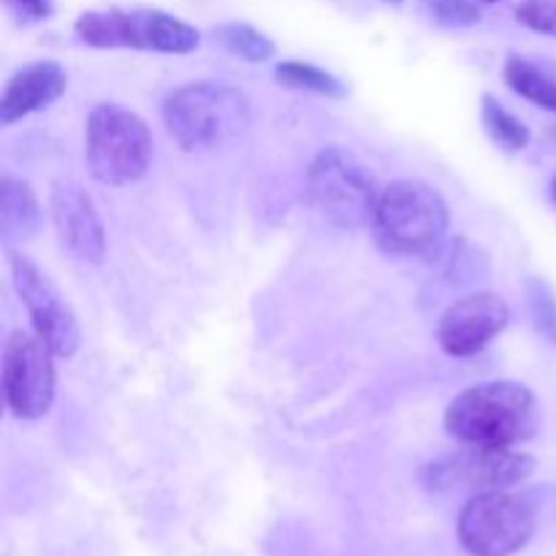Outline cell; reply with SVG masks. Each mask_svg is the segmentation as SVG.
Masks as SVG:
<instances>
[{"label":"cell","instance_id":"1","mask_svg":"<svg viewBox=\"0 0 556 556\" xmlns=\"http://www.w3.org/2000/svg\"><path fill=\"white\" fill-rule=\"evenodd\" d=\"M541 427V407L527 386L489 380L462 391L445 410V432L462 445L514 448Z\"/></svg>","mask_w":556,"mask_h":556},{"label":"cell","instance_id":"2","mask_svg":"<svg viewBox=\"0 0 556 556\" xmlns=\"http://www.w3.org/2000/svg\"><path fill=\"white\" fill-rule=\"evenodd\" d=\"M451 212L443 195L418 179H400L380 190L372 237L389 255H434L445 242Z\"/></svg>","mask_w":556,"mask_h":556},{"label":"cell","instance_id":"3","mask_svg":"<svg viewBox=\"0 0 556 556\" xmlns=\"http://www.w3.org/2000/svg\"><path fill=\"white\" fill-rule=\"evenodd\" d=\"M168 136L182 150L220 147L250 125V103L237 87L220 81H190L168 92L161 106Z\"/></svg>","mask_w":556,"mask_h":556},{"label":"cell","instance_id":"4","mask_svg":"<svg viewBox=\"0 0 556 556\" xmlns=\"http://www.w3.org/2000/svg\"><path fill=\"white\" fill-rule=\"evenodd\" d=\"M307 199L340 231L372 226L380 188L369 168L345 147H326L307 168Z\"/></svg>","mask_w":556,"mask_h":556},{"label":"cell","instance_id":"5","mask_svg":"<svg viewBox=\"0 0 556 556\" xmlns=\"http://www.w3.org/2000/svg\"><path fill=\"white\" fill-rule=\"evenodd\" d=\"M85 161L101 185L139 182L152 161V134L144 119L119 103H101L85 125Z\"/></svg>","mask_w":556,"mask_h":556},{"label":"cell","instance_id":"6","mask_svg":"<svg viewBox=\"0 0 556 556\" xmlns=\"http://www.w3.org/2000/svg\"><path fill=\"white\" fill-rule=\"evenodd\" d=\"M74 30L81 43L96 49L188 54L201 43V33L193 25L157 9L85 11Z\"/></svg>","mask_w":556,"mask_h":556},{"label":"cell","instance_id":"7","mask_svg":"<svg viewBox=\"0 0 556 556\" xmlns=\"http://www.w3.org/2000/svg\"><path fill=\"white\" fill-rule=\"evenodd\" d=\"M538 527L535 508L521 494H472L459 514V543L472 556H514L532 541Z\"/></svg>","mask_w":556,"mask_h":556},{"label":"cell","instance_id":"8","mask_svg":"<svg viewBox=\"0 0 556 556\" xmlns=\"http://www.w3.org/2000/svg\"><path fill=\"white\" fill-rule=\"evenodd\" d=\"M535 470V459L514 448H483L465 445V451L443 456L421 470V481L429 492H500L527 481Z\"/></svg>","mask_w":556,"mask_h":556},{"label":"cell","instance_id":"9","mask_svg":"<svg viewBox=\"0 0 556 556\" xmlns=\"http://www.w3.org/2000/svg\"><path fill=\"white\" fill-rule=\"evenodd\" d=\"M54 353L36 331H11L3 348L5 407L20 421H38L54 402Z\"/></svg>","mask_w":556,"mask_h":556},{"label":"cell","instance_id":"10","mask_svg":"<svg viewBox=\"0 0 556 556\" xmlns=\"http://www.w3.org/2000/svg\"><path fill=\"white\" fill-rule=\"evenodd\" d=\"M9 266L14 288L25 304L27 315H30L36 334L52 348L54 356H74L81 342L79 320H76L74 309L65 302L63 293L58 291V286L30 258L14 253V250H9Z\"/></svg>","mask_w":556,"mask_h":556},{"label":"cell","instance_id":"11","mask_svg":"<svg viewBox=\"0 0 556 556\" xmlns=\"http://www.w3.org/2000/svg\"><path fill=\"white\" fill-rule=\"evenodd\" d=\"M510 324V307L497 293H467L456 299L438 324V342L448 356L470 358L481 353Z\"/></svg>","mask_w":556,"mask_h":556},{"label":"cell","instance_id":"12","mask_svg":"<svg viewBox=\"0 0 556 556\" xmlns=\"http://www.w3.org/2000/svg\"><path fill=\"white\" fill-rule=\"evenodd\" d=\"M52 223L60 242L74 258L101 264L106 255V231L96 204L76 182H58L52 188Z\"/></svg>","mask_w":556,"mask_h":556},{"label":"cell","instance_id":"13","mask_svg":"<svg viewBox=\"0 0 556 556\" xmlns=\"http://www.w3.org/2000/svg\"><path fill=\"white\" fill-rule=\"evenodd\" d=\"M68 87L63 65L54 60H36L16 71L5 85L0 98V123L14 125L16 119L27 117L33 112L52 106Z\"/></svg>","mask_w":556,"mask_h":556},{"label":"cell","instance_id":"14","mask_svg":"<svg viewBox=\"0 0 556 556\" xmlns=\"http://www.w3.org/2000/svg\"><path fill=\"white\" fill-rule=\"evenodd\" d=\"M41 228V206L25 179L5 174L0 179V233L5 242L33 239Z\"/></svg>","mask_w":556,"mask_h":556},{"label":"cell","instance_id":"15","mask_svg":"<svg viewBox=\"0 0 556 556\" xmlns=\"http://www.w3.org/2000/svg\"><path fill=\"white\" fill-rule=\"evenodd\" d=\"M503 79L516 96L527 98L535 106L546 109L556 114V79L548 76L546 71L532 65L530 60L519 58V54H508L503 68Z\"/></svg>","mask_w":556,"mask_h":556},{"label":"cell","instance_id":"16","mask_svg":"<svg viewBox=\"0 0 556 556\" xmlns=\"http://www.w3.org/2000/svg\"><path fill=\"white\" fill-rule=\"evenodd\" d=\"M215 38L226 52L239 60H248V63H264L277 52L275 41L248 22H223L215 27Z\"/></svg>","mask_w":556,"mask_h":556},{"label":"cell","instance_id":"17","mask_svg":"<svg viewBox=\"0 0 556 556\" xmlns=\"http://www.w3.org/2000/svg\"><path fill=\"white\" fill-rule=\"evenodd\" d=\"M275 79L282 87H291V90H307L318 92L326 98H342L348 92L345 81L337 79L329 71L318 68L313 63H304V60H286L275 68Z\"/></svg>","mask_w":556,"mask_h":556},{"label":"cell","instance_id":"18","mask_svg":"<svg viewBox=\"0 0 556 556\" xmlns=\"http://www.w3.org/2000/svg\"><path fill=\"white\" fill-rule=\"evenodd\" d=\"M481 119H483V128H486V134L492 136L494 144L503 147V150L521 152L527 150V144H530L532 139L530 128H527L516 114H510L494 96H483Z\"/></svg>","mask_w":556,"mask_h":556},{"label":"cell","instance_id":"19","mask_svg":"<svg viewBox=\"0 0 556 556\" xmlns=\"http://www.w3.org/2000/svg\"><path fill=\"white\" fill-rule=\"evenodd\" d=\"M527 307H530V318L535 324L538 334L546 337L552 345H556V296L546 280L541 277H530L525 282Z\"/></svg>","mask_w":556,"mask_h":556},{"label":"cell","instance_id":"20","mask_svg":"<svg viewBox=\"0 0 556 556\" xmlns=\"http://www.w3.org/2000/svg\"><path fill=\"white\" fill-rule=\"evenodd\" d=\"M424 11L448 30H465L483 20V11L478 0H424Z\"/></svg>","mask_w":556,"mask_h":556},{"label":"cell","instance_id":"21","mask_svg":"<svg viewBox=\"0 0 556 556\" xmlns=\"http://www.w3.org/2000/svg\"><path fill=\"white\" fill-rule=\"evenodd\" d=\"M516 20L530 30L556 38V0H521L516 5Z\"/></svg>","mask_w":556,"mask_h":556},{"label":"cell","instance_id":"22","mask_svg":"<svg viewBox=\"0 0 556 556\" xmlns=\"http://www.w3.org/2000/svg\"><path fill=\"white\" fill-rule=\"evenodd\" d=\"M20 20L41 22L54 14V0H5Z\"/></svg>","mask_w":556,"mask_h":556},{"label":"cell","instance_id":"23","mask_svg":"<svg viewBox=\"0 0 556 556\" xmlns=\"http://www.w3.org/2000/svg\"><path fill=\"white\" fill-rule=\"evenodd\" d=\"M552 199H554V204H556V174L552 177Z\"/></svg>","mask_w":556,"mask_h":556},{"label":"cell","instance_id":"24","mask_svg":"<svg viewBox=\"0 0 556 556\" xmlns=\"http://www.w3.org/2000/svg\"><path fill=\"white\" fill-rule=\"evenodd\" d=\"M548 139H552V144L556 147V128H552V130H548Z\"/></svg>","mask_w":556,"mask_h":556},{"label":"cell","instance_id":"25","mask_svg":"<svg viewBox=\"0 0 556 556\" xmlns=\"http://www.w3.org/2000/svg\"><path fill=\"white\" fill-rule=\"evenodd\" d=\"M386 3H394L396 5V3H402V0H386Z\"/></svg>","mask_w":556,"mask_h":556},{"label":"cell","instance_id":"26","mask_svg":"<svg viewBox=\"0 0 556 556\" xmlns=\"http://www.w3.org/2000/svg\"><path fill=\"white\" fill-rule=\"evenodd\" d=\"M483 3H497V0H483Z\"/></svg>","mask_w":556,"mask_h":556}]
</instances>
